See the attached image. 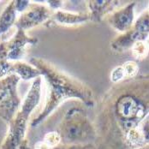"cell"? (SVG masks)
Wrapping results in <instances>:
<instances>
[{"label": "cell", "instance_id": "6da1fadb", "mask_svg": "<svg viewBox=\"0 0 149 149\" xmlns=\"http://www.w3.org/2000/svg\"><path fill=\"white\" fill-rule=\"evenodd\" d=\"M104 100L105 126L116 127L123 137L136 128L149 114V76L126 79Z\"/></svg>", "mask_w": 149, "mask_h": 149}, {"label": "cell", "instance_id": "7a4b0ae2", "mask_svg": "<svg viewBox=\"0 0 149 149\" xmlns=\"http://www.w3.org/2000/svg\"><path fill=\"white\" fill-rule=\"evenodd\" d=\"M30 62L45 77L49 93L44 110L31 123L33 128L42 123L56 108L69 99L81 100L88 106L94 104L92 90L79 81L66 75L45 60L33 58Z\"/></svg>", "mask_w": 149, "mask_h": 149}, {"label": "cell", "instance_id": "3957f363", "mask_svg": "<svg viewBox=\"0 0 149 149\" xmlns=\"http://www.w3.org/2000/svg\"><path fill=\"white\" fill-rule=\"evenodd\" d=\"M41 83V76L37 77L33 81L29 91L23 102H22L14 119L9 124V130L0 149H18L26 140L25 134L30 115L40 101L42 94Z\"/></svg>", "mask_w": 149, "mask_h": 149}, {"label": "cell", "instance_id": "277c9868", "mask_svg": "<svg viewBox=\"0 0 149 149\" xmlns=\"http://www.w3.org/2000/svg\"><path fill=\"white\" fill-rule=\"evenodd\" d=\"M58 134L62 143L79 145L94 140L96 131L85 111L78 108H72L65 114L60 124Z\"/></svg>", "mask_w": 149, "mask_h": 149}, {"label": "cell", "instance_id": "5b68a950", "mask_svg": "<svg viewBox=\"0 0 149 149\" xmlns=\"http://www.w3.org/2000/svg\"><path fill=\"white\" fill-rule=\"evenodd\" d=\"M21 78L11 74L0 79V118L10 124L17 113L22 100L17 93Z\"/></svg>", "mask_w": 149, "mask_h": 149}, {"label": "cell", "instance_id": "8992f818", "mask_svg": "<svg viewBox=\"0 0 149 149\" xmlns=\"http://www.w3.org/2000/svg\"><path fill=\"white\" fill-rule=\"evenodd\" d=\"M149 34V13H141L135 20L132 28L122 33L111 42V48L116 52H124L130 49L134 43L145 41Z\"/></svg>", "mask_w": 149, "mask_h": 149}, {"label": "cell", "instance_id": "52a82bcc", "mask_svg": "<svg viewBox=\"0 0 149 149\" xmlns=\"http://www.w3.org/2000/svg\"><path fill=\"white\" fill-rule=\"evenodd\" d=\"M50 16H52L51 9L41 4H29L15 24L17 29L26 31L44 23Z\"/></svg>", "mask_w": 149, "mask_h": 149}, {"label": "cell", "instance_id": "ba28073f", "mask_svg": "<svg viewBox=\"0 0 149 149\" xmlns=\"http://www.w3.org/2000/svg\"><path fill=\"white\" fill-rule=\"evenodd\" d=\"M38 40L29 37L25 31L17 29L15 34L8 41H5L7 48V60L19 61L23 58L25 47L28 45H35Z\"/></svg>", "mask_w": 149, "mask_h": 149}, {"label": "cell", "instance_id": "9c48e42d", "mask_svg": "<svg viewBox=\"0 0 149 149\" xmlns=\"http://www.w3.org/2000/svg\"><path fill=\"white\" fill-rule=\"evenodd\" d=\"M135 4L136 3L133 2L118 10L111 12L107 17V22L110 26L123 33L130 29L134 24Z\"/></svg>", "mask_w": 149, "mask_h": 149}, {"label": "cell", "instance_id": "30bf717a", "mask_svg": "<svg viewBox=\"0 0 149 149\" xmlns=\"http://www.w3.org/2000/svg\"><path fill=\"white\" fill-rule=\"evenodd\" d=\"M88 4L91 20L94 22H100L104 15L113 12L114 9L119 4V2L111 0H99L91 1Z\"/></svg>", "mask_w": 149, "mask_h": 149}, {"label": "cell", "instance_id": "8fae6325", "mask_svg": "<svg viewBox=\"0 0 149 149\" xmlns=\"http://www.w3.org/2000/svg\"><path fill=\"white\" fill-rule=\"evenodd\" d=\"M52 20L54 22L59 23V24H64V25H74V24H80L84 23L91 20L90 13H72L70 11L65 10H57L53 15H52Z\"/></svg>", "mask_w": 149, "mask_h": 149}, {"label": "cell", "instance_id": "7c38bea8", "mask_svg": "<svg viewBox=\"0 0 149 149\" xmlns=\"http://www.w3.org/2000/svg\"><path fill=\"white\" fill-rule=\"evenodd\" d=\"M11 74L18 75L22 80H30L33 78L36 79L37 77L41 76L40 72L35 67L20 61L12 63Z\"/></svg>", "mask_w": 149, "mask_h": 149}, {"label": "cell", "instance_id": "4fadbf2b", "mask_svg": "<svg viewBox=\"0 0 149 149\" xmlns=\"http://www.w3.org/2000/svg\"><path fill=\"white\" fill-rule=\"evenodd\" d=\"M17 10L15 9V1L10 2L3 10L0 15V34L6 33L16 22Z\"/></svg>", "mask_w": 149, "mask_h": 149}, {"label": "cell", "instance_id": "5bb4252c", "mask_svg": "<svg viewBox=\"0 0 149 149\" xmlns=\"http://www.w3.org/2000/svg\"><path fill=\"white\" fill-rule=\"evenodd\" d=\"M130 50H131L132 56L137 60H142L146 58L149 52L145 41H138L134 43L133 46L130 48Z\"/></svg>", "mask_w": 149, "mask_h": 149}, {"label": "cell", "instance_id": "9a60e30c", "mask_svg": "<svg viewBox=\"0 0 149 149\" xmlns=\"http://www.w3.org/2000/svg\"><path fill=\"white\" fill-rule=\"evenodd\" d=\"M126 75V79H131L137 76L139 73V66L134 61H127L122 64Z\"/></svg>", "mask_w": 149, "mask_h": 149}, {"label": "cell", "instance_id": "2e32d148", "mask_svg": "<svg viewBox=\"0 0 149 149\" xmlns=\"http://www.w3.org/2000/svg\"><path fill=\"white\" fill-rule=\"evenodd\" d=\"M43 141L52 148H58L60 143H62V139L58 132L52 131L45 134L44 136Z\"/></svg>", "mask_w": 149, "mask_h": 149}, {"label": "cell", "instance_id": "e0dca14e", "mask_svg": "<svg viewBox=\"0 0 149 149\" xmlns=\"http://www.w3.org/2000/svg\"><path fill=\"white\" fill-rule=\"evenodd\" d=\"M124 80H126V75H125L123 69V66L120 65V66L116 67L111 73V81L114 84H117Z\"/></svg>", "mask_w": 149, "mask_h": 149}, {"label": "cell", "instance_id": "ac0fdd59", "mask_svg": "<svg viewBox=\"0 0 149 149\" xmlns=\"http://www.w3.org/2000/svg\"><path fill=\"white\" fill-rule=\"evenodd\" d=\"M12 63L10 61H0V79L11 74Z\"/></svg>", "mask_w": 149, "mask_h": 149}, {"label": "cell", "instance_id": "d6986e66", "mask_svg": "<svg viewBox=\"0 0 149 149\" xmlns=\"http://www.w3.org/2000/svg\"><path fill=\"white\" fill-rule=\"evenodd\" d=\"M15 9L18 11H25L27 10V8L29 5V1H15Z\"/></svg>", "mask_w": 149, "mask_h": 149}, {"label": "cell", "instance_id": "ffe728a7", "mask_svg": "<svg viewBox=\"0 0 149 149\" xmlns=\"http://www.w3.org/2000/svg\"><path fill=\"white\" fill-rule=\"evenodd\" d=\"M145 43H146V45H147V46H148V51H149V34L148 35L147 39L145 40Z\"/></svg>", "mask_w": 149, "mask_h": 149}, {"label": "cell", "instance_id": "44dd1931", "mask_svg": "<svg viewBox=\"0 0 149 149\" xmlns=\"http://www.w3.org/2000/svg\"><path fill=\"white\" fill-rule=\"evenodd\" d=\"M137 149H149V143L147 144V145H145V146H143V147H141V148H140Z\"/></svg>", "mask_w": 149, "mask_h": 149}, {"label": "cell", "instance_id": "7402d4cb", "mask_svg": "<svg viewBox=\"0 0 149 149\" xmlns=\"http://www.w3.org/2000/svg\"><path fill=\"white\" fill-rule=\"evenodd\" d=\"M148 12L149 13V6H148Z\"/></svg>", "mask_w": 149, "mask_h": 149}]
</instances>
